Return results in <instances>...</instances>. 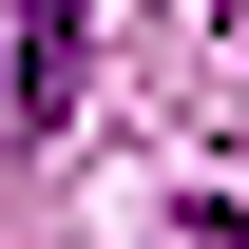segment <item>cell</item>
I'll return each instance as SVG.
<instances>
[{
  "label": "cell",
  "instance_id": "obj_1",
  "mask_svg": "<svg viewBox=\"0 0 249 249\" xmlns=\"http://www.w3.org/2000/svg\"><path fill=\"white\" fill-rule=\"evenodd\" d=\"M77 115V0H19V134Z\"/></svg>",
  "mask_w": 249,
  "mask_h": 249
}]
</instances>
